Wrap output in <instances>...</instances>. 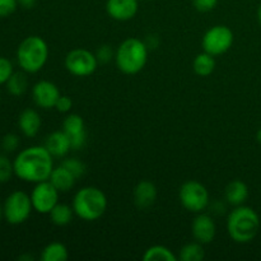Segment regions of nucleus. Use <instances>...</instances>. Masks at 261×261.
Returning a JSON list of instances; mask_svg holds the SVG:
<instances>
[{"mask_svg": "<svg viewBox=\"0 0 261 261\" xmlns=\"http://www.w3.org/2000/svg\"><path fill=\"white\" fill-rule=\"evenodd\" d=\"M14 175L24 182L38 184L50 178L54 157L45 145H32L20 150L13 161Z\"/></svg>", "mask_w": 261, "mask_h": 261, "instance_id": "1", "label": "nucleus"}, {"mask_svg": "<svg viewBox=\"0 0 261 261\" xmlns=\"http://www.w3.org/2000/svg\"><path fill=\"white\" fill-rule=\"evenodd\" d=\"M260 231V217L246 205L234 206L227 218V232L237 244H249Z\"/></svg>", "mask_w": 261, "mask_h": 261, "instance_id": "2", "label": "nucleus"}, {"mask_svg": "<svg viewBox=\"0 0 261 261\" xmlns=\"http://www.w3.org/2000/svg\"><path fill=\"white\" fill-rule=\"evenodd\" d=\"M148 46L139 38H126L115 51L117 69L127 75H134L144 69L148 61Z\"/></svg>", "mask_w": 261, "mask_h": 261, "instance_id": "3", "label": "nucleus"}, {"mask_svg": "<svg viewBox=\"0 0 261 261\" xmlns=\"http://www.w3.org/2000/svg\"><path fill=\"white\" fill-rule=\"evenodd\" d=\"M71 206L78 218L86 222H93L101 218L106 212L107 198L101 189L86 186L76 191Z\"/></svg>", "mask_w": 261, "mask_h": 261, "instance_id": "4", "label": "nucleus"}, {"mask_svg": "<svg viewBox=\"0 0 261 261\" xmlns=\"http://www.w3.org/2000/svg\"><path fill=\"white\" fill-rule=\"evenodd\" d=\"M48 59V46L40 36H28L17 48V63L28 74L38 73Z\"/></svg>", "mask_w": 261, "mask_h": 261, "instance_id": "5", "label": "nucleus"}, {"mask_svg": "<svg viewBox=\"0 0 261 261\" xmlns=\"http://www.w3.org/2000/svg\"><path fill=\"white\" fill-rule=\"evenodd\" d=\"M33 211L32 200L27 193L20 190L13 191L7 196L3 204V216L9 224L18 226L30 218Z\"/></svg>", "mask_w": 261, "mask_h": 261, "instance_id": "6", "label": "nucleus"}, {"mask_svg": "<svg viewBox=\"0 0 261 261\" xmlns=\"http://www.w3.org/2000/svg\"><path fill=\"white\" fill-rule=\"evenodd\" d=\"M178 199L186 211L195 214L205 211L209 205L208 189L195 180H189L181 185L178 190Z\"/></svg>", "mask_w": 261, "mask_h": 261, "instance_id": "7", "label": "nucleus"}, {"mask_svg": "<svg viewBox=\"0 0 261 261\" xmlns=\"http://www.w3.org/2000/svg\"><path fill=\"white\" fill-rule=\"evenodd\" d=\"M234 41V35L232 30L227 25L218 24L209 28L201 40V46L205 53L213 56L223 55L232 47Z\"/></svg>", "mask_w": 261, "mask_h": 261, "instance_id": "8", "label": "nucleus"}, {"mask_svg": "<svg viewBox=\"0 0 261 261\" xmlns=\"http://www.w3.org/2000/svg\"><path fill=\"white\" fill-rule=\"evenodd\" d=\"M64 64L69 73L83 78V76L92 75L99 63L96 58V54L91 53L87 48H74L66 54Z\"/></svg>", "mask_w": 261, "mask_h": 261, "instance_id": "9", "label": "nucleus"}, {"mask_svg": "<svg viewBox=\"0 0 261 261\" xmlns=\"http://www.w3.org/2000/svg\"><path fill=\"white\" fill-rule=\"evenodd\" d=\"M59 194L60 191L50 182V180L35 184V188L30 195L33 211L40 214H50L54 206L59 203Z\"/></svg>", "mask_w": 261, "mask_h": 261, "instance_id": "10", "label": "nucleus"}, {"mask_svg": "<svg viewBox=\"0 0 261 261\" xmlns=\"http://www.w3.org/2000/svg\"><path fill=\"white\" fill-rule=\"evenodd\" d=\"M58 86L50 81H40L33 86L32 98L36 106L43 110L55 109L56 102L60 97Z\"/></svg>", "mask_w": 261, "mask_h": 261, "instance_id": "11", "label": "nucleus"}, {"mask_svg": "<svg viewBox=\"0 0 261 261\" xmlns=\"http://www.w3.org/2000/svg\"><path fill=\"white\" fill-rule=\"evenodd\" d=\"M63 130L68 134L71 142V149L81 150L86 145L87 132L83 117L78 114H70L64 119Z\"/></svg>", "mask_w": 261, "mask_h": 261, "instance_id": "12", "label": "nucleus"}, {"mask_svg": "<svg viewBox=\"0 0 261 261\" xmlns=\"http://www.w3.org/2000/svg\"><path fill=\"white\" fill-rule=\"evenodd\" d=\"M191 233L195 241L201 245L211 244L217 234V226L214 219L209 214L198 213L191 223Z\"/></svg>", "mask_w": 261, "mask_h": 261, "instance_id": "13", "label": "nucleus"}, {"mask_svg": "<svg viewBox=\"0 0 261 261\" xmlns=\"http://www.w3.org/2000/svg\"><path fill=\"white\" fill-rule=\"evenodd\" d=\"M139 0H107L106 12L117 22H126L137 15Z\"/></svg>", "mask_w": 261, "mask_h": 261, "instance_id": "14", "label": "nucleus"}, {"mask_svg": "<svg viewBox=\"0 0 261 261\" xmlns=\"http://www.w3.org/2000/svg\"><path fill=\"white\" fill-rule=\"evenodd\" d=\"M45 147L54 158H64L71 150L70 138L64 130L61 132L58 130L47 135L45 140Z\"/></svg>", "mask_w": 261, "mask_h": 261, "instance_id": "15", "label": "nucleus"}, {"mask_svg": "<svg viewBox=\"0 0 261 261\" xmlns=\"http://www.w3.org/2000/svg\"><path fill=\"white\" fill-rule=\"evenodd\" d=\"M134 203L142 211L150 208L157 200V188L153 182L143 180L134 189Z\"/></svg>", "mask_w": 261, "mask_h": 261, "instance_id": "16", "label": "nucleus"}, {"mask_svg": "<svg viewBox=\"0 0 261 261\" xmlns=\"http://www.w3.org/2000/svg\"><path fill=\"white\" fill-rule=\"evenodd\" d=\"M41 116L36 110L25 109L18 117V126L22 134L27 138H35L41 129Z\"/></svg>", "mask_w": 261, "mask_h": 261, "instance_id": "17", "label": "nucleus"}, {"mask_svg": "<svg viewBox=\"0 0 261 261\" xmlns=\"http://www.w3.org/2000/svg\"><path fill=\"white\" fill-rule=\"evenodd\" d=\"M50 182L58 189L60 193H68L69 190L74 188L75 185L76 177L65 167V166L60 165L58 167H54L53 172L50 176Z\"/></svg>", "mask_w": 261, "mask_h": 261, "instance_id": "18", "label": "nucleus"}, {"mask_svg": "<svg viewBox=\"0 0 261 261\" xmlns=\"http://www.w3.org/2000/svg\"><path fill=\"white\" fill-rule=\"evenodd\" d=\"M224 198L227 203L233 206L244 205L245 201L249 198V188L246 184L241 180H233L226 186L224 190Z\"/></svg>", "mask_w": 261, "mask_h": 261, "instance_id": "19", "label": "nucleus"}, {"mask_svg": "<svg viewBox=\"0 0 261 261\" xmlns=\"http://www.w3.org/2000/svg\"><path fill=\"white\" fill-rule=\"evenodd\" d=\"M216 56L203 51L201 54L196 55V58L193 61V69L198 75L208 76L216 69Z\"/></svg>", "mask_w": 261, "mask_h": 261, "instance_id": "20", "label": "nucleus"}, {"mask_svg": "<svg viewBox=\"0 0 261 261\" xmlns=\"http://www.w3.org/2000/svg\"><path fill=\"white\" fill-rule=\"evenodd\" d=\"M74 214L75 213L73 211V206L68 205V204L58 203L50 212V219L55 226L64 227L68 226L73 221Z\"/></svg>", "mask_w": 261, "mask_h": 261, "instance_id": "21", "label": "nucleus"}, {"mask_svg": "<svg viewBox=\"0 0 261 261\" xmlns=\"http://www.w3.org/2000/svg\"><path fill=\"white\" fill-rule=\"evenodd\" d=\"M5 86H7V91L12 96L19 97L24 94L28 88V79L27 75H25V71H14L12 76L8 79Z\"/></svg>", "mask_w": 261, "mask_h": 261, "instance_id": "22", "label": "nucleus"}, {"mask_svg": "<svg viewBox=\"0 0 261 261\" xmlns=\"http://www.w3.org/2000/svg\"><path fill=\"white\" fill-rule=\"evenodd\" d=\"M68 257V249L61 242H51L41 252L42 261H66Z\"/></svg>", "mask_w": 261, "mask_h": 261, "instance_id": "23", "label": "nucleus"}, {"mask_svg": "<svg viewBox=\"0 0 261 261\" xmlns=\"http://www.w3.org/2000/svg\"><path fill=\"white\" fill-rule=\"evenodd\" d=\"M144 261H177L178 256H176L168 247L162 245H154L145 250L143 255Z\"/></svg>", "mask_w": 261, "mask_h": 261, "instance_id": "24", "label": "nucleus"}, {"mask_svg": "<svg viewBox=\"0 0 261 261\" xmlns=\"http://www.w3.org/2000/svg\"><path fill=\"white\" fill-rule=\"evenodd\" d=\"M205 256L203 245L199 244L198 241L191 242V244L185 245L180 250L178 260L181 261H201Z\"/></svg>", "mask_w": 261, "mask_h": 261, "instance_id": "25", "label": "nucleus"}, {"mask_svg": "<svg viewBox=\"0 0 261 261\" xmlns=\"http://www.w3.org/2000/svg\"><path fill=\"white\" fill-rule=\"evenodd\" d=\"M14 175L13 162L5 154H0V184H5Z\"/></svg>", "mask_w": 261, "mask_h": 261, "instance_id": "26", "label": "nucleus"}, {"mask_svg": "<svg viewBox=\"0 0 261 261\" xmlns=\"http://www.w3.org/2000/svg\"><path fill=\"white\" fill-rule=\"evenodd\" d=\"M61 165L65 166V167L68 168L74 176H75L76 180H78L79 177H82V176L86 173V170H87L86 165H84L82 161H79L78 158H66V160L63 161Z\"/></svg>", "mask_w": 261, "mask_h": 261, "instance_id": "27", "label": "nucleus"}, {"mask_svg": "<svg viewBox=\"0 0 261 261\" xmlns=\"http://www.w3.org/2000/svg\"><path fill=\"white\" fill-rule=\"evenodd\" d=\"M20 139L17 134H13V133H9V134L4 135L2 139V148L4 152L12 153L15 152V150L19 148Z\"/></svg>", "mask_w": 261, "mask_h": 261, "instance_id": "28", "label": "nucleus"}, {"mask_svg": "<svg viewBox=\"0 0 261 261\" xmlns=\"http://www.w3.org/2000/svg\"><path fill=\"white\" fill-rule=\"evenodd\" d=\"M13 73H14V68H13L12 61L0 56V86L7 83Z\"/></svg>", "mask_w": 261, "mask_h": 261, "instance_id": "29", "label": "nucleus"}, {"mask_svg": "<svg viewBox=\"0 0 261 261\" xmlns=\"http://www.w3.org/2000/svg\"><path fill=\"white\" fill-rule=\"evenodd\" d=\"M96 58L99 64H107L115 59V51L110 45H102L97 48Z\"/></svg>", "mask_w": 261, "mask_h": 261, "instance_id": "30", "label": "nucleus"}, {"mask_svg": "<svg viewBox=\"0 0 261 261\" xmlns=\"http://www.w3.org/2000/svg\"><path fill=\"white\" fill-rule=\"evenodd\" d=\"M18 0H0V18L12 15L17 10Z\"/></svg>", "mask_w": 261, "mask_h": 261, "instance_id": "31", "label": "nucleus"}, {"mask_svg": "<svg viewBox=\"0 0 261 261\" xmlns=\"http://www.w3.org/2000/svg\"><path fill=\"white\" fill-rule=\"evenodd\" d=\"M193 4L198 12L206 13L213 10L218 4V0H193Z\"/></svg>", "mask_w": 261, "mask_h": 261, "instance_id": "32", "label": "nucleus"}, {"mask_svg": "<svg viewBox=\"0 0 261 261\" xmlns=\"http://www.w3.org/2000/svg\"><path fill=\"white\" fill-rule=\"evenodd\" d=\"M71 107H73V101H71L70 97L60 96L59 97L58 102H56L55 109L58 110L59 112H61V114H66V112L70 111Z\"/></svg>", "mask_w": 261, "mask_h": 261, "instance_id": "33", "label": "nucleus"}, {"mask_svg": "<svg viewBox=\"0 0 261 261\" xmlns=\"http://www.w3.org/2000/svg\"><path fill=\"white\" fill-rule=\"evenodd\" d=\"M144 42L145 45L148 46V48H153V50H154L158 46V43H160V40H158V37L155 35H149L147 36V40H145Z\"/></svg>", "mask_w": 261, "mask_h": 261, "instance_id": "34", "label": "nucleus"}, {"mask_svg": "<svg viewBox=\"0 0 261 261\" xmlns=\"http://www.w3.org/2000/svg\"><path fill=\"white\" fill-rule=\"evenodd\" d=\"M36 3H37V0H18V5H20L24 9H32Z\"/></svg>", "mask_w": 261, "mask_h": 261, "instance_id": "35", "label": "nucleus"}, {"mask_svg": "<svg viewBox=\"0 0 261 261\" xmlns=\"http://www.w3.org/2000/svg\"><path fill=\"white\" fill-rule=\"evenodd\" d=\"M19 260H33V257L28 256V255H23V256H19Z\"/></svg>", "mask_w": 261, "mask_h": 261, "instance_id": "36", "label": "nucleus"}, {"mask_svg": "<svg viewBox=\"0 0 261 261\" xmlns=\"http://www.w3.org/2000/svg\"><path fill=\"white\" fill-rule=\"evenodd\" d=\"M256 140L261 144V129L257 130V133H256Z\"/></svg>", "mask_w": 261, "mask_h": 261, "instance_id": "37", "label": "nucleus"}, {"mask_svg": "<svg viewBox=\"0 0 261 261\" xmlns=\"http://www.w3.org/2000/svg\"><path fill=\"white\" fill-rule=\"evenodd\" d=\"M257 19H259V23L261 24V4L259 5V9H257Z\"/></svg>", "mask_w": 261, "mask_h": 261, "instance_id": "38", "label": "nucleus"}, {"mask_svg": "<svg viewBox=\"0 0 261 261\" xmlns=\"http://www.w3.org/2000/svg\"><path fill=\"white\" fill-rule=\"evenodd\" d=\"M3 218H4V216H3V204L0 203V222H2Z\"/></svg>", "mask_w": 261, "mask_h": 261, "instance_id": "39", "label": "nucleus"}, {"mask_svg": "<svg viewBox=\"0 0 261 261\" xmlns=\"http://www.w3.org/2000/svg\"><path fill=\"white\" fill-rule=\"evenodd\" d=\"M139 2H145V0H139Z\"/></svg>", "mask_w": 261, "mask_h": 261, "instance_id": "40", "label": "nucleus"}, {"mask_svg": "<svg viewBox=\"0 0 261 261\" xmlns=\"http://www.w3.org/2000/svg\"><path fill=\"white\" fill-rule=\"evenodd\" d=\"M0 97H2V93H0Z\"/></svg>", "mask_w": 261, "mask_h": 261, "instance_id": "41", "label": "nucleus"}]
</instances>
